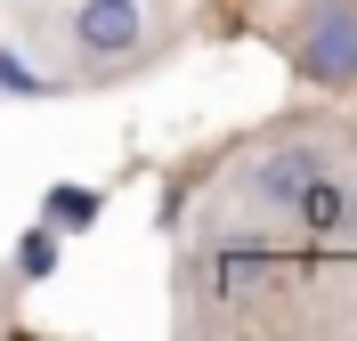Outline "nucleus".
Returning <instances> with one entry per match:
<instances>
[{"instance_id":"f257e3e1","label":"nucleus","mask_w":357,"mask_h":341,"mask_svg":"<svg viewBox=\"0 0 357 341\" xmlns=\"http://www.w3.org/2000/svg\"><path fill=\"white\" fill-rule=\"evenodd\" d=\"M292 73L309 90H357V0H309L292 24Z\"/></svg>"},{"instance_id":"f03ea898","label":"nucleus","mask_w":357,"mask_h":341,"mask_svg":"<svg viewBox=\"0 0 357 341\" xmlns=\"http://www.w3.org/2000/svg\"><path fill=\"white\" fill-rule=\"evenodd\" d=\"M146 41V8L138 0H73V49L82 57H130Z\"/></svg>"},{"instance_id":"7ed1b4c3","label":"nucleus","mask_w":357,"mask_h":341,"mask_svg":"<svg viewBox=\"0 0 357 341\" xmlns=\"http://www.w3.org/2000/svg\"><path fill=\"white\" fill-rule=\"evenodd\" d=\"M309 179H325V146H276V155L252 162V195L276 204V211H292V195H301Z\"/></svg>"},{"instance_id":"20e7f679","label":"nucleus","mask_w":357,"mask_h":341,"mask_svg":"<svg viewBox=\"0 0 357 341\" xmlns=\"http://www.w3.org/2000/svg\"><path fill=\"white\" fill-rule=\"evenodd\" d=\"M98 211H106V195H98V187H49V195H41V227H57V236L98 227Z\"/></svg>"},{"instance_id":"39448f33","label":"nucleus","mask_w":357,"mask_h":341,"mask_svg":"<svg viewBox=\"0 0 357 341\" xmlns=\"http://www.w3.org/2000/svg\"><path fill=\"white\" fill-rule=\"evenodd\" d=\"M292 211H301V227H317V236H341V227H349V187L309 179L301 195H292Z\"/></svg>"},{"instance_id":"423d86ee","label":"nucleus","mask_w":357,"mask_h":341,"mask_svg":"<svg viewBox=\"0 0 357 341\" xmlns=\"http://www.w3.org/2000/svg\"><path fill=\"white\" fill-rule=\"evenodd\" d=\"M49 268H57V227H33V236L17 244V276H24V285H41Z\"/></svg>"},{"instance_id":"0eeeda50","label":"nucleus","mask_w":357,"mask_h":341,"mask_svg":"<svg viewBox=\"0 0 357 341\" xmlns=\"http://www.w3.org/2000/svg\"><path fill=\"white\" fill-rule=\"evenodd\" d=\"M0 90H8V98H41L49 82H41L33 66H24V57H8V49H0Z\"/></svg>"},{"instance_id":"6e6552de","label":"nucleus","mask_w":357,"mask_h":341,"mask_svg":"<svg viewBox=\"0 0 357 341\" xmlns=\"http://www.w3.org/2000/svg\"><path fill=\"white\" fill-rule=\"evenodd\" d=\"M349 227H357V187H349Z\"/></svg>"}]
</instances>
